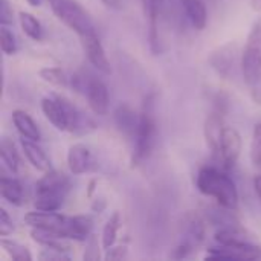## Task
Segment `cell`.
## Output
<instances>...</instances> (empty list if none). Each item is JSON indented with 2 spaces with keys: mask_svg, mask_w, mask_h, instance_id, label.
<instances>
[{
  "mask_svg": "<svg viewBox=\"0 0 261 261\" xmlns=\"http://www.w3.org/2000/svg\"><path fill=\"white\" fill-rule=\"evenodd\" d=\"M197 190L213 197L219 206L228 211H236L239 208V191L236 182L223 171V168L217 167H203L197 173L196 179Z\"/></svg>",
  "mask_w": 261,
  "mask_h": 261,
  "instance_id": "1",
  "label": "cell"
},
{
  "mask_svg": "<svg viewBox=\"0 0 261 261\" xmlns=\"http://www.w3.org/2000/svg\"><path fill=\"white\" fill-rule=\"evenodd\" d=\"M70 190V182L66 174L49 170L35 184L34 206L40 211H58Z\"/></svg>",
  "mask_w": 261,
  "mask_h": 261,
  "instance_id": "2",
  "label": "cell"
},
{
  "mask_svg": "<svg viewBox=\"0 0 261 261\" xmlns=\"http://www.w3.org/2000/svg\"><path fill=\"white\" fill-rule=\"evenodd\" d=\"M55 17L78 37L96 32L90 14L78 0H47Z\"/></svg>",
  "mask_w": 261,
  "mask_h": 261,
  "instance_id": "3",
  "label": "cell"
},
{
  "mask_svg": "<svg viewBox=\"0 0 261 261\" xmlns=\"http://www.w3.org/2000/svg\"><path fill=\"white\" fill-rule=\"evenodd\" d=\"M156 135H158V125H156V118L153 113V106L151 101H145L144 109L139 115V124L135 133V154L132 159V165H139L142 161L148 159L156 142Z\"/></svg>",
  "mask_w": 261,
  "mask_h": 261,
  "instance_id": "4",
  "label": "cell"
},
{
  "mask_svg": "<svg viewBox=\"0 0 261 261\" xmlns=\"http://www.w3.org/2000/svg\"><path fill=\"white\" fill-rule=\"evenodd\" d=\"M242 75L246 86L252 84L261 76V17H258L246 38L242 52Z\"/></svg>",
  "mask_w": 261,
  "mask_h": 261,
  "instance_id": "5",
  "label": "cell"
},
{
  "mask_svg": "<svg viewBox=\"0 0 261 261\" xmlns=\"http://www.w3.org/2000/svg\"><path fill=\"white\" fill-rule=\"evenodd\" d=\"M205 220L197 211H190L184 217V237L174 249V258H187L205 240Z\"/></svg>",
  "mask_w": 261,
  "mask_h": 261,
  "instance_id": "6",
  "label": "cell"
},
{
  "mask_svg": "<svg viewBox=\"0 0 261 261\" xmlns=\"http://www.w3.org/2000/svg\"><path fill=\"white\" fill-rule=\"evenodd\" d=\"M69 216H63L57 211H32L24 216V223L31 228L54 231L67 239V228H69Z\"/></svg>",
  "mask_w": 261,
  "mask_h": 261,
  "instance_id": "7",
  "label": "cell"
},
{
  "mask_svg": "<svg viewBox=\"0 0 261 261\" xmlns=\"http://www.w3.org/2000/svg\"><path fill=\"white\" fill-rule=\"evenodd\" d=\"M240 151H242V136H240V133L234 127H226L225 133H223V138H222L219 154L214 159L220 164V168L231 170L236 165V162L239 161Z\"/></svg>",
  "mask_w": 261,
  "mask_h": 261,
  "instance_id": "8",
  "label": "cell"
},
{
  "mask_svg": "<svg viewBox=\"0 0 261 261\" xmlns=\"http://www.w3.org/2000/svg\"><path fill=\"white\" fill-rule=\"evenodd\" d=\"M208 260H258L261 258V246L257 243L242 245V246H226L220 245L219 248H210L206 254Z\"/></svg>",
  "mask_w": 261,
  "mask_h": 261,
  "instance_id": "9",
  "label": "cell"
},
{
  "mask_svg": "<svg viewBox=\"0 0 261 261\" xmlns=\"http://www.w3.org/2000/svg\"><path fill=\"white\" fill-rule=\"evenodd\" d=\"M148 5V40H150V49L154 55H159L164 52V38H162V24H164V6L162 0H147Z\"/></svg>",
  "mask_w": 261,
  "mask_h": 261,
  "instance_id": "10",
  "label": "cell"
},
{
  "mask_svg": "<svg viewBox=\"0 0 261 261\" xmlns=\"http://www.w3.org/2000/svg\"><path fill=\"white\" fill-rule=\"evenodd\" d=\"M210 64L213 66V69L217 70L219 75L225 78L234 76L237 69H240L242 72V60H237V46L229 43L214 50L210 57Z\"/></svg>",
  "mask_w": 261,
  "mask_h": 261,
  "instance_id": "11",
  "label": "cell"
},
{
  "mask_svg": "<svg viewBox=\"0 0 261 261\" xmlns=\"http://www.w3.org/2000/svg\"><path fill=\"white\" fill-rule=\"evenodd\" d=\"M80 41H81L83 50L86 52L90 64L95 69H98L99 72H102V73H110L112 72V66H110V61L107 58L104 46H102L101 40L98 38L96 32H90V34L81 35Z\"/></svg>",
  "mask_w": 261,
  "mask_h": 261,
  "instance_id": "12",
  "label": "cell"
},
{
  "mask_svg": "<svg viewBox=\"0 0 261 261\" xmlns=\"http://www.w3.org/2000/svg\"><path fill=\"white\" fill-rule=\"evenodd\" d=\"M84 93L87 96L89 107L92 112L98 116H104L109 112V89L107 86L98 80V78H90L84 84Z\"/></svg>",
  "mask_w": 261,
  "mask_h": 261,
  "instance_id": "13",
  "label": "cell"
},
{
  "mask_svg": "<svg viewBox=\"0 0 261 261\" xmlns=\"http://www.w3.org/2000/svg\"><path fill=\"white\" fill-rule=\"evenodd\" d=\"M41 110L49 122L60 132H67V109L66 98L63 96H46L41 99Z\"/></svg>",
  "mask_w": 261,
  "mask_h": 261,
  "instance_id": "14",
  "label": "cell"
},
{
  "mask_svg": "<svg viewBox=\"0 0 261 261\" xmlns=\"http://www.w3.org/2000/svg\"><path fill=\"white\" fill-rule=\"evenodd\" d=\"M225 119H223V113L220 110H214L208 115L206 121H205V127H203V133H205V141L206 145L210 147L213 156L216 158L219 154L220 150V144H222V138L225 133Z\"/></svg>",
  "mask_w": 261,
  "mask_h": 261,
  "instance_id": "15",
  "label": "cell"
},
{
  "mask_svg": "<svg viewBox=\"0 0 261 261\" xmlns=\"http://www.w3.org/2000/svg\"><path fill=\"white\" fill-rule=\"evenodd\" d=\"M67 165L73 174H84L90 171L93 165L90 150L83 144H73L67 153Z\"/></svg>",
  "mask_w": 261,
  "mask_h": 261,
  "instance_id": "16",
  "label": "cell"
},
{
  "mask_svg": "<svg viewBox=\"0 0 261 261\" xmlns=\"http://www.w3.org/2000/svg\"><path fill=\"white\" fill-rule=\"evenodd\" d=\"M31 237L35 243L41 245L43 248H49L54 251H60V252H67L70 251V243L69 239H66L64 236L54 232V231H46V229H38V228H32L31 229Z\"/></svg>",
  "mask_w": 261,
  "mask_h": 261,
  "instance_id": "17",
  "label": "cell"
},
{
  "mask_svg": "<svg viewBox=\"0 0 261 261\" xmlns=\"http://www.w3.org/2000/svg\"><path fill=\"white\" fill-rule=\"evenodd\" d=\"M21 148H23V153L28 158L29 164L34 168H37L38 171H43V173L52 170L50 159L47 158L44 150L37 144V141H31V139L23 138L21 139Z\"/></svg>",
  "mask_w": 261,
  "mask_h": 261,
  "instance_id": "18",
  "label": "cell"
},
{
  "mask_svg": "<svg viewBox=\"0 0 261 261\" xmlns=\"http://www.w3.org/2000/svg\"><path fill=\"white\" fill-rule=\"evenodd\" d=\"M214 239L219 245H226V246H242V245L255 243L254 239L249 237L246 231H243L236 225H228L220 228L214 234Z\"/></svg>",
  "mask_w": 261,
  "mask_h": 261,
  "instance_id": "19",
  "label": "cell"
},
{
  "mask_svg": "<svg viewBox=\"0 0 261 261\" xmlns=\"http://www.w3.org/2000/svg\"><path fill=\"white\" fill-rule=\"evenodd\" d=\"M12 122H14V127L17 128V132L20 133L21 138L37 141V142L41 139L40 128L37 127V124L31 118V115L26 113L24 110H14L12 112Z\"/></svg>",
  "mask_w": 261,
  "mask_h": 261,
  "instance_id": "20",
  "label": "cell"
},
{
  "mask_svg": "<svg viewBox=\"0 0 261 261\" xmlns=\"http://www.w3.org/2000/svg\"><path fill=\"white\" fill-rule=\"evenodd\" d=\"M180 5L191 24L197 31H203L208 23V11L203 0H180Z\"/></svg>",
  "mask_w": 261,
  "mask_h": 261,
  "instance_id": "21",
  "label": "cell"
},
{
  "mask_svg": "<svg viewBox=\"0 0 261 261\" xmlns=\"http://www.w3.org/2000/svg\"><path fill=\"white\" fill-rule=\"evenodd\" d=\"M93 229V219L90 216H73L69 220L67 228V239L76 242H87L92 236Z\"/></svg>",
  "mask_w": 261,
  "mask_h": 261,
  "instance_id": "22",
  "label": "cell"
},
{
  "mask_svg": "<svg viewBox=\"0 0 261 261\" xmlns=\"http://www.w3.org/2000/svg\"><path fill=\"white\" fill-rule=\"evenodd\" d=\"M115 121L121 132H124L125 135L135 136L138 124H139V116L135 113V110L130 106H127V104L119 106L115 110Z\"/></svg>",
  "mask_w": 261,
  "mask_h": 261,
  "instance_id": "23",
  "label": "cell"
},
{
  "mask_svg": "<svg viewBox=\"0 0 261 261\" xmlns=\"http://www.w3.org/2000/svg\"><path fill=\"white\" fill-rule=\"evenodd\" d=\"M0 191H2V197L6 202H9L11 205H14V206L23 205V185L17 179L2 176Z\"/></svg>",
  "mask_w": 261,
  "mask_h": 261,
  "instance_id": "24",
  "label": "cell"
},
{
  "mask_svg": "<svg viewBox=\"0 0 261 261\" xmlns=\"http://www.w3.org/2000/svg\"><path fill=\"white\" fill-rule=\"evenodd\" d=\"M18 21L21 26V31L32 40L40 41L43 38V26L41 23L35 18V15H32L31 12H18Z\"/></svg>",
  "mask_w": 261,
  "mask_h": 261,
  "instance_id": "25",
  "label": "cell"
},
{
  "mask_svg": "<svg viewBox=\"0 0 261 261\" xmlns=\"http://www.w3.org/2000/svg\"><path fill=\"white\" fill-rule=\"evenodd\" d=\"M0 154H2V162L12 173H17L18 171V167H20V158H18L17 148H15V145H14V142L11 139H8V138H3L2 139Z\"/></svg>",
  "mask_w": 261,
  "mask_h": 261,
  "instance_id": "26",
  "label": "cell"
},
{
  "mask_svg": "<svg viewBox=\"0 0 261 261\" xmlns=\"http://www.w3.org/2000/svg\"><path fill=\"white\" fill-rule=\"evenodd\" d=\"M121 223H122V220H121V214L119 213H115L109 220H107V223H106V226H104V229H102V237H101V240H102V248L107 251L109 248H112L115 243H116V237H118V231H119V228H121Z\"/></svg>",
  "mask_w": 261,
  "mask_h": 261,
  "instance_id": "27",
  "label": "cell"
},
{
  "mask_svg": "<svg viewBox=\"0 0 261 261\" xmlns=\"http://www.w3.org/2000/svg\"><path fill=\"white\" fill-rule=\"evenodd\" d=\"M40 78L52 86H57V87H67L69 86V81L70 78L66 75V72L60 67H44L38 72Z\"/></svg>",
  "mask_w": 261,
  "mask_h": 261,
  "instance_id": "28",
  "label": "cell"
},
{
  "mask_svg": "<svg viewBox=\"0 0 261 261\" xmlns=\"http://www.w3.org/2000/svg\"><path fill=\"white\" fill-rule=\"evenodd\" d=\"M2 248L5 249V252L15 261H31L32 255L29 252V249L23 245H20L18 242L14 240H8V239H2Z\"/></svg>",
  "mask_w": 261,
  "mask_h": 261,
  "instance_id": "29",
  "label": "cell"
},
{
  "mask_svg": "<svg viewBox=\"0 0 261 261\" xmlns=\"http://www.w3.org/2000/svg\"><path fill=\"white\" fill-rule=\"evenodd\" d=\"M0 46H2L3 54H6V55H14L17 52L15 35L5 24H2V28H0Z\"/></svg>",
  "mask_w": 261,
  "mask_h": 261,
  "instance_id": "30",
  "label": "cell"
},
{
  "mask_svg": "<svg viewBox=\"0 0 261 261\" xmlns=\"http://www.w3.org/2000/svg\"><path fill=\"white\" fill-rule=\"evenodd\" d=\"M251 159L254 167L261 171V122L255 124L252 133V144H251Z\"/></svg>",
  "mask_w": 261,
  "mask_h": 261,
  "instance_id": "31",
  "label": "cell"
},
{
  "mask_svg": "<svg viewBox=\"0 0 261 261\" xmlns=\"http://www.w3.org/2000/svg\"><path fill=\"white\" fill-rule=\"evenodd\" d=\"M99 243H98V239L96 236H90L87 239V245H86V251H84V260H99Z\"/></svg>",
  "mask_w": 261,
  "mask_h": 261,
  "instance_id": "32",
  "label": "cell"
},
{
  "mask_svg": "<svg viewBox=\"0 0 261 261\" xmlns=\"http://www.w3.org/2000/svg\"><path fill=\"white\" fill-rule=\"evenodd\" d=\"M127 254H128V249H127V246L125 245H119V246H112V248H109L107 249V252H106V255H104V258L107 261H118V260H124L125 257H127Z\"/></svg>",
  "mask_w": 261,
  "mask_h": 261,
  "instance_id": "33",
  "label": "cell"
},
{
  "mask_svg": "<svg viewBox=\"0 0 261 261\" xmlns=\"http://www.w3.org/2000/svg\"><path fill=\"white\" fill-rule=\"evenodd\" d=\"M14 231V223L9 217V214L6 213L5 208L0 210V236L2 237H8L9 234H12Z\"/></svg>",
  "mask_w": 261,
  "mask_h": 261,
  "instance_id": "34",
  "label": "cell"
},
{
  "mask_svg": "<svg viewBox=\"0 0 261 261\" xmlns=\"http://www.w3.org/2000/svg\"><path fill=\"white\" fill-rule=\"evenodd\" d=\"M14 21V11L8 0H0V23L8 26Z\"/></svg>",
  "mask_w": 261,
  "mask_h": 261,
  "instance_id": "35",
  "label": "cell"
},
{
  "mask_svg": "<svg viewBox=\"0 0 261 261\" xmlns=\"http://www.w3.org/2000/svg\"><path fill=\"white\" fill-rule=\"evenodd\" d=\"M38 258H40V260H44V261H52V260L67 261L69 260V255H66L64 252H60V251H54V249L44 248V249L40 252Z\"/></svg>",
  "mask_w": 261,
  "mask_h": 261,
  "instance_id": "36",
  "label": "cell"
},
{
  "mask_svg": "<svg viewBox=\"0 0 261 261\" xmlns=\"http://www.w3.org/2000/svg\"><path fill=\"white\" fill-rule=\"evenodd\" d=\"M248 89H249V95H251L252 101L257 106H261V76L257 81H254L252 84H249Z\"/></svg>",
  "mask_w": 261,
  "mask_h": 261,
  "instance_id": "37",
  "label": "cell"
},
{
  "mask_svg": "<svg viewBox=\"0 0 261 261\" xmlns=\"http://www.w3.org/2000/svg\"><path fill=\"white\" fill-rule=\"evenodd\" d=\"M254 190H255V194H257V197H258L261 203V174L254 177Z\"/></svg>",
  "mask_w": 261,
  "mask_h": 261,
  "instance_id": "38",
  "label": "cell"
},
{
  "mask_svg": "<svg viewBox=\"0 0 261 261\" xmlns=\"http://www.w3.org/2000/svg\"><path fill=\"white\" fill-rule=\"evenodd\" d=\"M106 6L113 8V9H121L122 8V0H102Z\"/></svg>",
  "mask_w": 261,
  "mask_h": 261,
  "instance_id": "39",
  "label": "cell"
},
{
  "mask_svg": "<svg viewBox=\"0 0 261 261\" xmlns=\"http://www.w3.org/2000/svg\"><path fill=\"white\" fill-rule=\"evenodd\" d=\"M251 6L254 11H261V0H251Z\"/></svg>",
  "mask_w": 261,
  "mask_h": 261,
  "instance_id": "40",
  "label": "cell"
},
{
  "mask_svg": "<svg viewBox=\"0 0 261 261\" xmlns=\"http://www.w3.org/2000/svg\"><path fill=\"white\" fill-rule=\"evenodd\" d=\"M95 185H96V182H95V180H92V182L89 184V191H87V197H90V196L93 194V191H95Z\"/></svg>",
  "mask_w": 261,
  "mask_h": 261,
  "instance_id": "41",
  "label": "cell"
},
{
  "mask_svg": "<svg viewBox=\"0 0 261 261\" xmlns=\"http://www.w3.org/2000/svg\"><path fill=\"white\" fill-rule=\"evenodd\" d=\"M31 6H40V3H41V0H26Z\"/></svg>",
  "mask_w": 261,
  "mask_h": 261,
  "instance_id": "42",
  "label": "cell"
}]
</instances>
